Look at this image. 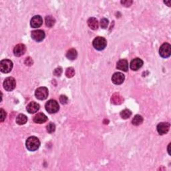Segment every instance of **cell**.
Wrapping results in <instances>:
<instances>
[{
    "label": "cell",
    "instance_id": "obj_1",
    "mask_svg": "<svg viewBox=\"0 0 171 171\" xmlns=\"http://www.w3.org/2000/svg\"><path fill=\"white\" fill-rule=\"evenodd\" d=\"M26 146L27 150H29L30 151H35L39 148L40 142L39 139L36 136H30L27 139Z\"/></svg>",
    "mask_w": 171,
    "mask_h": 171
},
{
    "label": "cell",
    "instance_id": "obj_2",
    "mask_svg": "<svg viewBox=\"0 0 171 171\" xmlns=\"http://www.w3.org/2000/svg\"><path fill=\"white\" fill-rule=\"evenodd\" d=\"M92 45L94 48L98 51L103 50V49L106 47L107 41L103 37H96V38L93 40Z\"/></svg>",
    "mask_w": 171,
    "mask_h": 171
},
{
    "label": "cell",
    "instance_id": "obj_3",
    "mask_svg": "<svg viewBox=\"0 0 171 171\" xmlns=\"http://www.w3.org/2000/svg\"><path fill=\"white\" fill-rule=\"evenodd\" d=\"M45 107L46 111L49 114L56 113L60 109V106H59L58 102L54 100H50L46 102Z\"/></svg>",
    "mask_w": 171,
    "mask_h": 171
},
{
    "label": "cell",
    "instance_id": "obj_4",
    "mask_svg": "<svg viewBox=\"0 0 171 171\" xmlns=\"http://www.w3.org/2000/svg\"><path fill=\"white\" fill-rule=\"evenodd\" d=\"M13 68V62L11 60L5 59L0 62V70L3 73L7 74L10 72Z\"/></svg>",
    "mask_w": 171,
    "mask_h": 171
},
{
    "label": "cell",
    "instance_id": "obj_5",
    "mask_svg": "<svg viewBox=\"0 0 171 171\" xmlns=\"http://www.w3.org/2000/svg\"><path fill=\"white\" fill-rule=\"evenodd\" d=\"M159 54L162 58H164L170 57L171 54V46L169 43H164L160 46L159 49Z\"/></svg>",
    "mask_w": 171,
    "mask_h": 171
},
{
    "label": "cell",
    "instance_id": "obj_6",
    "mask_svg": "<svg viewBox=\"0 0 171 171\" xmlns=\"http://www.w3.org/2000/svg\"><path fill=\"white\" fill-rule=\"evenodd\" d=\"M48 90L46 87H40L38 89H36L35 92V96L37 99L40 100H46L48 96Z\"/></svg>",
    "mask_w": 171,
    "mask_h": 171
},
{
    "label": "cell",
    "instance_id": "obj_7",
    "mask_svg": "<svg viewBox=\"0 0 171 171\" xmlns=\"http://www.w3.org/2000/svg\"><path fill=\"white\" fill-rule=\"evenodd\" d=\"M3 85H4V88L6 91L10 92L15 89V86H16V82H15V80L13 77H8L5 78Z\"/></svg>",
    "mask_w": 171,
    "mask_h": 171
},
{
    "label": "cell",
    "instance_id": "obj_8",
    "mask_svg": "<svg viewBox=\"0 0 171 171\" xmlns=\"http://www.w3.org/2000/svg\"><path fill=\"white\" fill-rule=\"evenodd\" d=\"M31 36H32V38L33 40H35L36 42H38L43 41V40L45 38L44 32L40 30L33 31L32 32V34H31Z\"/></svg>",
    "mask_w": 171,
    "mask_h": 171
},
{
    "label": "cell",
    "instance_id": "obj_9",
    "mask_svg": "<svg viewBox=\"0 0 171 171\" xmlns=\"http://www.w3.org/2000/svg\"><path fill=\"white\" fill-rule=\"evenodd\" d=\"M124 79H125V76L124 74L121 72H116L113 74L112 77V81L116 85L122 84L124 82Z\"/></svg>",
    "mask_w": 171,
    "mask_h": 171
},
{
    "label": "cell",
    "instance_id": "obj_10",
    "mask_svg": "<svg viewBox=\"0 0 171 171\" xmlns=\"http://www.w3.org/2000/svg\"><path fill=\"white\" fill-rule=\"evenodd\" d=\"M170 128V124L168 122H161L158 124L157 131L159 135H165L169 132Z\"/></svg>",
    "mask_w": 171,
    "mask_h": 171
},
{
    "label": "cell",
    "instance_id": "obj_11",
    "mask_svg": "<svg viewBox=\"0 0 171 171\" xmlns=\"http://www.w3.org/2000/svg\"><path fill=\"white\" fill-rule=\"evenodd\" d=\"M143 66V61L141 58H135L130 62V66L131 70L136 71L139 70Z\"/></svg>",
    "mask_w": 171,
    "mask_h": 171
},
{
    "label": "cell",
    "instance_id": "obj_12",
    "mask_svg": "<svg viewBox=\"0 0 171 171\" xmlns=\"http://www.w3.org/2000/svg\"><path fill=\"white\" fill-rule=\"evenodd\" d=\"M26 50V48L25 45L22 44V43H20V44H17V46H15L14 49V54L15 56L20 57L25 54Z\"/></svg>",
    "mask_w": 171,
    "mask_h": 171
},
{
    "label": "cell",
    "instance_id": "obj_13",
    "mask_svg": "<svg viewBox=\"0 0 171 171\" xmlns=\"http://www.w3.org/2000/svg\"><path fill=\"white\" fill-rule=\"evenodd\" d=\"M43 24V20L41 16L40 15H35L33 16L30 21V25L33 28H38V27H40Z\"/></svg>",
    "mask_w": 171,
    "mask_h": 171
},
{
    "label": "cell",
    "instance_id": "obj_14",
    "mask_svg": "<svg viewBox=\"0 0 171 171\" xmlns=\"http://www.w3.org/2000/svg\"><path fill=\"white\" fill-rule=\"evenodd\" d=\"M40 109V105L36 102H31L27 106L26 110L30 114H34L38 112Z\"/></svg>",
    "mask_w": 171,
    "mask_h": 171
},
{
    "label": "cell",
    "instance_id": "obj_15",
    "mask_svg": "<svg viewBox=\"0 0 171 171\" xmlns=\"http://www.w3.org/2000/svg\"><path fill=\"white\" fill-rule=\"evenodd\" d=\"M116 68L120 70H122L123 71H127L128 70V62L126 60H120L118 62Z\"/></svg>",
    "mask_w": 171,
    "mask_h": 171
},
{
    "label": "cell",
    "instance_id": "obj_16",
    "mask_svg": "<svg viewBox=\"0 0 171 171\" xmlns=\"http://www.w3.org/2000/svg\"><path fill=\"white\" fill-rule=\"evenodd\" d=\"M48 120V117L43 113H38L33 118L34 122L38 124H43Z\"/></svg>",
    "mask_w": 171,
    "mask_h": 171
},
{
    "label": "cell",
    "instance_id": "obj_17",
    "mask_svg": "<svg viewBox=\"0 0 171 171\" xmlns=\"http://www.w3.org/2000/svg\"><path fill=\"white\" fill-rule=\"evenodd\" d=\"M111 102L112 103L115 105H119L122 104L124 102V99L122 97V96H120L119 93H115V94H114L112 96Z\"/></svg>",
    "mask_w": 171,
    "mask_h": 171
},
{
    "label": "cell",
    "instance_id": "obj_18",
    "mask_svg": "<svg viewBox=\"0 0 171 171\" xmlns=\"http://www.w3.org/2000/svg\"><path fill=\"white\" fill-rule=\"evenodd\" d=\"M88 25L89 27L93 30H96L98 28V21L95 17H90L88 20Z\"/></svg>",
    "mask_w": 171,
    "mask_h": 171
},
{
    "label": "cell",
    "instance_id": "obj_19",
    "mask_svg": "<svg viewBox=\"0 0 171 171\" xmlns=\"http://www.w3.org/2000/svg\"><path fill=\"white\" fill-rule=\"evenodd\" d=\"M78 56V52L74 48L69 49L66 53V58L70 60H74L76 59Z\"/></svg>",
    "mask_w": 171,
    "mask_h": 171
},
{
    "label": "cell",
    "instance_id": "obj_20",
    "mask_svg": "<svg viewBox=\"0 0 171 171\" xmlns=\"http://www.w3.org/2000/svg\"><path fill=\"white\" fill-rule=\"evenodd\" d=\"M27 121V118L23 114H20L18 115L16 118V123L19 125H24Z\"/></svg>",
    "mask_w": 171,
    "mask_h": 171
},
{
    "label": "cell",
    "instance_id": "obj_21",
    "mask_svg": "<svg viewBox=\"0 0 171 171\" xmlns=\"http://www.w3.org/2000/svg\"><path fill=\"white\" fill-rule=\"evenodd\" d=\"M143 122V118L141 115H136L132 119V124L135 126H139Z\"/></svg>",
    "mask_w": 171,
    "mask_h": 171
},
{
    "label": "cell",
    "instance_id": "obj_22",
    "mask_svg": "<svg viewBox=\"0 0 171 171\" xmlns=\"http://www.w3.org/2000/svg\"><path fill=\"white\" fill-rule=\"evenodd\" d=\"M55 20L51 15H48L46 17V25L49 27H52L55 24Z\"/></svg>",
    "mask_w": 171,
    "mask_h": 171
},
{
    "label": "cell",
    "instance_id": "obj_23",
    "mask_svg": "<svg viewBox=\"0 0 171 171\" xmlns=\"http://www.w3.org/2000/svg\"><path fill=\"white\" fill-rule=\"evenodd\" d=\"M131 115H132V112L128 109L124 110L120 112V116L122 117V119H128V118L131 116Z\"/></svg>",
    "mask_w": 171,
    "mask_h": 171
},
{
    "label": "cell",
    "instance_id": "obj_24",
    "mask_svg": "<svg viewBox=\"0 0 171 171\" xmlns=\"http://www.w3.org/2000/svg\"><path fill=\"white\" fill-rule=\"evenodd\" d=\"M75 75V70L73 68H68L66 71V76L68 78H71L74 77V76Z\"/></svg>",
    "mask_w": 171,
    "mask_h": 171
},
{
    "label": "cell",
    "instance_id": "obj_25",
    "mask_svg": "<svg viewBox=\"0 0 171 171\" xmlns=\"http://www.w3.org/2000/svg\"><path fill=\"white\" fill-rule=\"evenodd\" d=\"M46 128H47V131L49 133H53L54 132L55 130V125L54 123H49L48 125L46 127Z\"/></svg>",
    "mask_w": 171,
    "mask_h": 171
},
{
    "label": "cell",
    "instance_id": "obj_26",
    "mask_svg": "<svg viewBox=\"0 0 171 171\" xmlns=\"http://www.w3.org/2000/svg\"><path fill=\"white\" fill-rule=\"evenodd\" d=\"M108 26V20L106 18H103L100 20V27L102 29H106Z\"/></svg>",
    "mask_w": 171,
    "mask_h": 171
},
{
    "label": "cell",
    "instance_id": "obj_27",
    "mask_svg": "<svg viewBox=\"0 0 171 171\" xmlns=\"http://www.w3.org/2000/svg\"><path fill=\"white\" fill-rule=\"evenodd\" d=\"M60 101L62 104H66L68 102V98L66 96L62 95L60 97Z\"/></svg>",
    "mask_w": 171,
    "mask_h": 171
},
{
    "label": "cell",
    "instance_id": "obj_28",
    "mask_svg": "<svg viewBox=\"0 0 171 171\" xmlns=\"http://www.w3.org/2000/svg\"><path fill=\"white\" fill-rule=\"evenodd\" d=\"M62 73V69L60 67L55 68V70L54 71V74L56 76H60Z\"/></svg>",
    "mask_w": 171,
    "mask_h": 171
},
{
    "label": "cell",
    "instance_id": "obj_29",
    "mask_svg": "<svg viewBox=\"0 0 171 171\" xmlns=\"http://www.w3.org/2000/svg\"><path fill=\"white\" fill-rule=\"evenodd\" d=\"M25 64H26V66H32V65L33 64L32 59L31 58H30V57L26 58V60H25Z\"/></svg>",
    "mask_w": 171,
    "mask_h": 171
},
{
    "label": "cell",
    "instance_id": "obj_30",
    "mask_svg": "<svg viewBox=\"0 0 171 171\" xmlns=\"http://www.w3.org/2000/svg\"><path fill=\"white\" fill-rule=\"evenodd\" d=\"M6 118V112L4 111V109H1V122H4V120Z\"/></svg>",
    "mask_w": 171,
    "mask_h": 171
},
{
    "label": "cell",
    "instance_id": "obj_31",
    "mask_svg": "<svg viewBox=\"0 0 171 171\" xmlns=\"http://www.w3.org/2000/svg\"><path fill=\"white\" fill-rule=\"evenodd\" d=\"M121 4L125 6V7H130V6L132 5V1H122L121 2Z\"/></svg>",
    "mask_w": 171,
    "mask_h": 171
},
{
    "label": "cell",
    "instance_id": "obj_32",
    "mask_svg": "<svg viewBox=\"0 0 171 171\" xmlns=\"http://www.w3.org/2000/svg\"><path fill=\"white\" fill-rule=\"evenodd\" d=\"M164 2V4H167L168 6H170V4H171V2L170 1H168V2Z\"/></svg>",
    "mask_w": 171,
    "mask_h": 171
},
{
    "label": "cell",
    "instance_id": "obj_33",
    "mask_svg": "<svg viewBox=\"0 0 171 171\" xmlns=\"http://www.w3.org/2000/svg\"><path fill=\"white\" fill-rule=\"evenodd\" d=\"M170 144H169V147H168V151H169V154H170Z\"/></svg>",
    "mask_w": 171,
    "mask_h": 171
}]
</instances>
